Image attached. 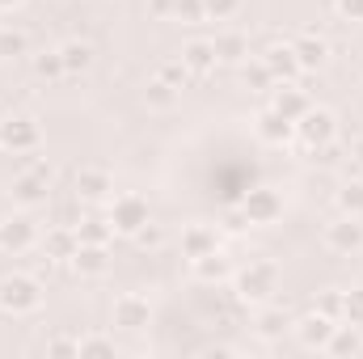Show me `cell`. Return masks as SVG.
I'll return each mask as SVG.
<instances>
[{
	"mask_svg": "<svg viewBox=\"0 0 363 359\" xmlns=\"http://www.w3.org/2000/svg\"><path fill=\"white\" fill-rule=\"evenodd\" d=\"M157 77H161V81H169L174 89H186V85L194 81V77L186 72V64H182V60H169V64H161V72H157Z\"/></svg>",
	"mask_w": 363,
	"mask_h": 359,
	"instance_id": "obj_35",
	"label": "cell"
},
{
	"mask_svg": "<svg viewBox=\"0 0 363 359\" xmlns=\"http://www.w3.org/2000/svg\"><path fill=\"white\" fill-rule=\"evenodd\" d=\"M262 64L271 68V77H274V81H296V77H300V60H296L291 43H274V47H267Z\"/></svg>",
	"mask_w": 363,
	"mask_h": 359,
	"instance_id": "obj_21",
	"label": "cell"
},
{
	"mask_svg": "<svg viewBox=\"0 0 363 359\" xmlns=\"http://www.w3.org/2000/svg\"><path fill=\"white\" fill-rule=\"evenodd\" d=\"M51 182H55V174H51V165H47V161H30V165L13 178V190H9V194H13V203H17V207H26V211H30V207H43V203H47Z\"/></svg>",
	"mask_w": 363,
	"mask_h": 359,
	"instance_id": "obj_4",
	"label": "cell"
},
{
	"mask_svg": "<svg viewBox=\"0 0 363 359\" xmlns=\"http://www.w3.org/2000/svg\"><path fill=\"white\" fill-rule=\"evenodd\" d=\"M68 267L77 270V275H85V279H97V275L110 270V250H106V245H85V241H81Z\"/></svg>",
	"mask_w": 363,
	"mask_h": 359,
	"instance_id": "obj_20",
	"label": "cell"
},
{
	"mask_svg": "<svg viewBox=\"0 0 363 359\" xmlns=\"http://www.w3.org/2000/svg\"><path fill=\"white\" fill-rule=\"evenodd\" d=\"M287 330H291V317H287L279 304H271V300H267V304H258V317H254V334H258L262 343H279Z\"/></svg>",
	"mask_w": 363,
	"mask_h": 359,
	"instance_id": "obj_18",
	"label": "cell"
},
{
	"mask_svg": "<svg viewBox=\"0 0 363 359\" xmlns=\"http://www.w3.org/2000/svg\"><path fill=\"white\" fill-rule=\"evenodd\" d=\"M241 211L250 216V224H274L283 216V199H279V190H271V186H254L241 199Z\"/></svg>",
	"mask_w": 363,
	"mask_h": 359,
	"instance_id": "obj_11",
	"label": "cell"
},
{
	"mask_svg": "<svg viewBox=\"0 0 363 359\" xmlns=\"http://www.w3.org/2000/svg\"><path fill=\"white\" fill-rule=\"evenodd\" d=\"M38 144H43V131H38V123H34L30 114H9V118H0V148H4V153L26 157V153H34Z\"/></svg>",
	"mask_w": 363,
	"mask_h": 359,
	"instance_id": "obj_6",
	"label": "cell"
},
{
	"mask_svg": "<svg viewBox=\"0 0 363 359\" xmlns=\"http://www.w3.org/2000/svg\"><path fill=\"white\" fill-rule=\"evenodd\" d=\"M190 275H194L199 283H224V279L233 275V267H228V258L216 250V254H203V258H194V263H190Z\"/></svg>",
	"mask_w": 363,
	"mask_h": 359,
	"instance_id": "obj_24",
	"label": "cell"
},
{
	"mask_svg": "<svg viewBox=\"0 0 363 359\" xmlns=\"http://www.w3.org/2000/svg\"><path fill=\"white\" fill-rule=\"evenodd\" d=\"M106 220H110L114 237H135V233H140L152 216H148V203H144L140 194H114V199H110Z\"/></svg>",
	"mask_w": 363,
	"mask_h": 359,
	"instance_id": "obj_5",
	"label": "cell"
},
{
	"mask_svg": "<svg viewBox=\"0 0 363 359\" xmlns=\"http://www.w3.org/2000/svg\"><path fill=\"white\" fill-rule=\"evenodd\" d=\"M60 55H64V68H68V77H77V72H85L93 64V47L85 38H68L64 47H60Z\"/></svg>",
	"mask_w": 363,
	"mask_h": 359,
	"instance_id": "obj_26",
	"label": "cell"
},
{
	"mask_svg": "<svg viewBox=\"0 0 363 359\" xmlns=\"http://www.w3.org/2000/svg\"><path fill=\"white\" fill-rule=\"evenodd\" d=\"M182 64H186V72L194 77V81H203V77H211L216 72V43L211 38H190L186 47H182V55H178Z\"/></svg>",
	"mask_w": 363,
	"mask_h": 359,
	"instance_id": "obj_13",
	"label": "cell"
},
{
	"mask_svg": "<svg viewBox=\"0 0 363 359\" xmlns=\"http://www.w3.org/2000/svg\"><path fill=\"white\" fill-rule=\"evenodd\" d=\"M77 199H85V203H106V199H114V178H110L106 170H97V165L77 170Z\"/></svg>",
	"mask_w": 363,
	"mask_h": 359,
	"instance_id": "obj_15",
	"label": "cell"
},
{
	"mask_svg": "<svg viewBox=\"0 0 363 359\" xmlns=\"http://www.w3.org/2000/svg\"><path fill=\"white\" fill-rule=\"evenodd\" d=\"M77 245H81L77 228H68V224H55V228H47V237H43V258H47V263H72Z\"/></svg>",
	"mask_w": 363,
	"mask_h": 359,
	"instance_id": "obj_17",
	"label": "cell"
},
{
	"mask_svg": "<svg viewBox=\"0 0 363 359\" xmlns=\"http://www.w3.org/2000/svg\"><path fill=\"white\" fill-rule=\"evenodd\" d=\"M291 51H296V60H300V72H317V68H325V60H330V43H325L321 34H300V38L291 43Z\"/></svg>",
	"mask_w": 363,
	"mask_h": 359,
	"instance_id": "obj_19",
	"label": "cell"
},
{
	"mask_svg": "<svg viewBox=\"0 0 363 359\" xmlns=\"http://www.w3.org/2000/svg\"><path fill=\"white\" fill-rule=\"evenodd\" d=\"M43 304V283L34 279V275H4L0 279V313H9V317H26V313H34Z\"/></svg>",
	"mask_w": 363,
	"mask_h": 359,
	"instance_id": "obj_2",
	"label": "cell"
},
{
	"mask_svg": "<svg viewBox=\"0 0 363 359\" xmlns=\"http://www.w3.org/2000/svg\"><path fill=\"white\" fill-rule=\"evenodd\" d=\"M317 313H325V317L342 321V292H325V296L317 300Z\"/></svg>",
	"mask_w": 363,
	"mask_h": 359,
	"instance_id": "obj_38",
	"label": "cell"
},
{
	"mask_svg": "<svg viewBox=\"0 0 363 359\" xmlns=\"http://www.w3.org/2000/svg\"><path fill=\"white\" fill-rule=\"evenodd\" d=\"M216 250H220V233L211 224H186L182 228V258L186 263H194L203 254H216Z\"/></svg>",
	"mask_w": 363,
	"mask_h": 359,
	"instance_id": "obj_16",
	"label": "cell"
},
{
	"mask_svg": "<svg viewBox=\"0 0 363 359\" xmlns=\"http://www.w3.org/2000/svg\"><path fill=\"white\" fill-rule=\"evenodd\" d=\"M342 21H363V0H334Z\"/></svg>",
	"mask_w": 363,
	"mask_h": 359,
	"instance_id": "obj_39",
	"label": "cell"
},
{
	"mask_svg": "<svg viewBox=\"0 0 363 359\" xmlns=\"http://www.w3.org/2000/svg\"><path fill=\"white\" fill-rule=\"evenodd\" d=\"M131 241H135V245H144V250H157V245L165 241V233H161V228H157V224L148 220V224H144V228H140V233H135Z\"/></svg>",
	"mask_w": 363,
	"mask_h": 359,
	"instance_id": "obj_37",
	"label": "cell"
},
{
	"mask_svg": "<svg viewBox=\"0 0 363 359\" xmlns=\"http://www.w3.org/2000/svg\"><path fill=\"white\" fill-rule=\"evenodd\" d=\"M291 330H296V338H300V347H304V351H325V343L334 338V330H338V321L313 309L308 317H300V321H291Z\"/></svg>",
	"mask_w": 363,
	"mask_h": 359,
	"instance_id": "obj_10",
	"label": "cell"
},
{
	"mask_svg": "<svg viewBox=\"0 0 363 359\" xmlns=\"http://www.w3.org/2000/svg\"><path fill=\"white\" fill-rule=\"evenodd\" d=\"M26 55H30V38H26V30H17V26H0V64L26 60Z\"/></svg>",
	"mask_w": 363,
	"mask_h": 359,
	"instance_id": "obj_25",
	"label": "cell"
},
{
	"mask_svg": "<svg viewBox=\"0 0 363 359\" xmlns=\"http://www.w3.org/2000/svg\"><path fill=\"white\" fill-rule=\"evenodd\" d=\"M241 9V0H203V17L207 21H228Z\"/></svg>",
	"mask_w": 363,
	"mask_h": 359,
	"instance_id": "obj_34",
	"label": "cell"
},
{
	"mask_svg": "<svg viewBox=\"0 0 363 359\" xmlns=\"http://www.w3.org/2000/svg\"><path fill=\"white\" fill-rule=\"evenodd\" d=\"M34 72H38L43 81H60V77H68L60 51H43V55H34Z\"/></svg>",
	"mask_w": 363,
	"mask_h": 359,
	"instance_id": "obj_32",
	"label": "cell"
},
{
	"mask_svg": "<svg viewBox=\"0 0 363 359\" xmlns=\"http://www.w3.org/2000/svg\"><path fill=\"white\" fill-rule=\"evenodd\" d=\"M38 245V228H34V220L30 216H9V220H0V254H26V250H34Z\"/></svg>",
	"mask_w": 363,
	"mask_h": 359,
	"instance_id": "obj_8",
	"label": "cell"
},
{
	"mask_svg": "<svg viewBox=\"0 0 363 359\" xmlns=\"http://www.w3.org/2000/svg\"><path fill=\"white\" fill-rule=\"evenodd\" d=\"M182 89H174L169 81H161V77H152L148 81V89H144V101H148V110H174L178 106Z\"/></svg>",
	"mask_w": 363,
	"mask_h": 359,
	"instance_id": "obj_28",
	"label": "cell"
},
{
	"mask_svg": "<svg viewBox=\"0 0 363 359\" xmlns=\"http://www.w3.org/2000/svg\"><path fill=\"white\" fill-rule=\"evenodd\" d=\"M148 321H152V304H148V296H140V292H123L118 300H114V326L118 330H148Z\"/></svg>",
	"mask_w": 363,
	"mask_h": 359,
	"instance_id": "obj_9",
	"label": "cell"
},
{
	"mask_svg": "<svg viewBox=\"0 0 363 359\" xmlns=\"http://www.w3.org/2000/svg\"><path fill=\"white\" fill-rule=\"evenodd\" d=\"M237 68H241L245 89H254V93H271L274 89V77H271V68H267L262 60H245V64H237Z\"/></svg>",
	"mask_w": 363,
	"mask_h": 359,
	"instance_id": "obj_29",
	"label": "cell"
},
{
	"mask_svg": "<svg viewBox=\"0 0 363 359\" xmlns=\"http://www.w3.org/2000/svg\"><path fill=\"white\" fill-rule=\"evenodd\" d=\"M47 355H77V338H51Z\"/></svg>",
	"mask_w": 363,
	"mask_h": 359,
	"instance_id": "obj_41",
	"label": "cell"
},
{
	"mask_svg": "<svg viewBox=\"0 0 363 359\" xmlns=\"http://www.w3.org/2000/svg\"><path fill=\"white\" fill-rule=\"evenodd\" d=\"M26 0H0V13H13V9H21Z\"/></svg>",
	"mask_w": 363,
	"mask_h": 359,
	"instance_id": "obj_44",
	"label": "cell"
},
{
	"mask_svg": "<svg viewBox=\"0 0 363 359\" xmlns=\"http://www.w3.org/2000/svg\"><path fill=\"white\" fill-rule=\"evenodd\" d=\"M359 351H363V334H359V326H351V321H342L334 330V338L325 343V355H338V359H351Z\"/></svg>",
	"mask_w": 363,
	"mask_h": 359,
	"instance_id": "obj_23",
	"label": "cell"
},
{
	"mask_svg": "<svg viewBox=\"0 0 363 359\" xmlns=\"http://www.w3.org/2000/svg\"><path fill=\"white\" fill-rule=\"evenodd\" d=\"M174 17H178V21H186V26L207 21V17H203V0H174Z\"/></svg>",
	"mask_w": 363,
	"mask_h": 359,
	"instance_id": "obj_36",
	"label": "cell"
},
{
	"mask_svg": "<svg viewBox=\"0 0 363 359\" xmlns=\"http://www.w3.org/2000/svg\"><path fill=\"white\" fill-rule=\"evenodd\" d=\"M271 106L279 110V114H283V118H291V123H296V118H300V114H304V110L313 106V97L300 89L296 81H274V89H271Z\"/></svg>",
	"mask_w": 363,
	"mask_h": 359,
	"instance_id": "obj_14",
	"label": "cell"
},
{
	"mask_svg": "<svg viewBox=\"0 0 363 359\" xmlns=\"http://www.w3.org/2000/svg\"><path fill=\"white\" fill-rule=\"evenodd\" d=\"M148 13L152 17H174V0H148Z\"/></svg>",
	"mask_w": 363,
	"mask_h": 359,
	"instance_id": "obj_42",
	"label": "cell"
},
{
	"mask_svg": "<svg viewBox=\"0 0 363 359\" xmlns=\"http://www.w3.org/2000/svg\"><path fill=\"white\" fill-rule=\"evenodd\" d=\"M342 321H351V326H359L363 330V287L342 292Z\"/></svg>",
	"mask_w": 363,
	"mask_h": 359,
	"instance_id": "obj_33",
	"label": "cell"
},
{
	"mask_svg": "<svg viewBox=\"0 0 363 359\" xmlns=\"http://www.w3.org/2000/svg\"><path fill=\"white\" fill-rule=\"evenodd\" d=\"M334 203H338V216H359L363 220V182H347V186H338Z\"/></svg>",
	"mask_w": 363,
	"mask_h": 359,
	"instance_id": "obj_31",
	"label": "cell"
},
{
	"mask_svg": "<svg viewBox=\"0 0 363 359\" xmlns=\"http://www.w3.org/2000/svg\"><path fill=\"white\" fill-rule=\"evenodd\" d=\"M77 355L81 359H110V355H118V347L106 334H85V338H77Z\"/></svg>",
	"mask_w": 363,
	"mask_h": 359,
	"instance_id": "obj_30",
	"label": "cell"
},
{
	"mask_svg": "<svg viewBox=\"0 0 363 359\" xmlns=\"http://www.w3.org/2000/svg\"><path fill=\"white\" fill-rule=\"evenodd\" d=\"M77 237H81L85 245H110L114 228H110V220H106V216H81V224H77Z\"/></svg>",
	"mask_w": 363,
	"mask_h": 359,
	"instance_id": "obj_27",
	"label": "cell"
},
{
	"mask_svg": "<svg viewBox=\"0 0 363 359\" xmlns=\"http://www.w3.org/2000/svg\"><path fill=\"white\" fill-rule=\"evenodd\" d=\"M334 136H338V114H334V110H325V106H308V110L296 118V140H300L308 153L330 148V144H334Z\"/></svg>",
	"mask_w": 363,
	"mask_h": 359,
	"instance_id": "obj_3",
	"label": "cell"
},
{
	"mask_svg": "<svg viewBox=\"0 0 363 359\" xmlns=\"http://www.w3.org/2000/svg\"><path fill=\"white\" fill-rule=\"evenodd\" d=\"M224 228H228V233H245V228H250V216H245L241 207H233V211L224 216Z\"/></svg>",
	"mask_w": 363,
	"mask_h": 359,
	"instance_id": "obj_40",
	"label": "cell"
},
{
	"mask_svg": "<svg viewBox=\"0 0 363 359\" xmlns=\"http://www.w3.org/2000/svg\"><path fill=\"white\" fill-rule=\"evenodd\" d=\"M325 250L338 254V258H351L363 250V220L359 216H338L334 224H325Z\"/></svg>",
	"mask_w": 363,
	"mask_h": 359,
	"instance_id": "obj_7",
	"label": "cell"
},
{
	"mask_svg": "<svg viewBox=\"0 0 363 359\" xmlns=\"http://www.w3.org/2000/svg\"><path fill=\"white\" fill-rule=\"evenodd\" d=\"M274 287H279V267H274L271 258H250V267L233 270V292H237V300L241 304H267L274 296Z\"/></svg>",
	"mask_w": 363,
	"mask_h": 359,
	"instance_id": "obj_1",
	"label": "cell"
},
{
	"mask_svg": "<svg viewBox=\"0 0 363 359\" xmlns=\"http://www.w3.org/2000/svg\"><path fill=\"white\" fill-rule=\"evenodd\" d=\"M254 131H258V140H262V144H274V148H283V144H291V140H296V123H291V118H283L274 106L258 110Z\"/></svg>",
	"mask_w": 363,
	"mask_h": 359,
	"instance_id": "obj_12",
	"label": "cell"
},
{
	"mask_svg": "<svg viewBox=\"0 0 363 359\" xmlns=\"http://www.w3.org/2000/svg\"><path fill=\"white\" fill-rule=\"evenodd\" d=\"M351 161H355V165L363 170V136L355 140V144H351Z\"/></svg>",
	"mask_w": 363,
	"mask_h": 359,
	"instance_id": "obj_43",
	"label": "cell"
},
{
	"mask_svg": "<svg viewBox=\"0 0 363 359\" xmlns=\"http://www.w3.org/2000/svg\"><path fill=\"white\" fill-rule=\"evenodd\" d=\"M211 43H216V60H220V64H245V60H250V38H245L241 30H224V34H216Z\"/></svg>",
	"mask_w": 363,
	"mask_h": 359,
	"instance_id": "obj_22",
	"label": "cell"
}]
</instances>
